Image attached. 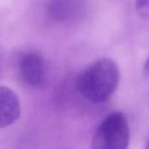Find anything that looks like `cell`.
<instances>
[{
	"instance_id": "cell-1",
	"label": "cell",
	"mask_w": 149,
	"mask_h": 149,
	"mask_svg": "<svg viewBox=\"0 0 149 149\" xmlns=\"http://www.w3.org/2000/svg\"><path fill=\"white\" fill-rule=\"evenodd\" d=\"M119 79L120 72L118 64L113 59L103 58L90 64L80 73L76 88L89 102L101 103L114 94L118 88Z\"/></svg>"
},
{
	"instance_id": "cell-2",
	"label": "cell",
	"mask_w": 149,
	"mask_h": 149,
	"mask_svg": "<svg viewBox=\"0 0 149 149\" xmlns=\"http://www.w3.org/2000/svg\"><path fill=\"white\" fill-rule=\"evenodd\" d=\"M130 126L123 113H111L98 126L92 140V149H127Z\"/></svg>"
},
{
	"instance_id": "cell-3",
	"label": "cell",
	"mask_w": 149,
	"mask_h": 149,
	"mask_svg": "<svg viewBox=\"0 0 149 149\" xmlns=\"http://www.w3.org/2000/svg\"><path fill=\"white\" fill-rule=\"evenodd\" d=\"M21 79L33 88H39L46 80V64L38 52H28L18 63Z\"/></svg>"
},
{
	"instance_id": "cell-4",
	"label": "cell",
	"mask_w": 149,
	"mask_h": 149,
	"mask_svg": "<svg viewBox=\"0 0 149 149\" xmlns=\"http://www.w3.org/2000/svg\"><path fill=\"white\" fill-rule=\"evenodd\" d=\"M21 114V103L13 89L0 85V128H7L17 122Z\"/></svg>"
},
{
	"instance_id": "cell-5",
	"label": "cell",
	"mask_w": 149,
	"mask_h": 149,
	"mask_svg": "<svg viewBox=\"0 0 149 149\" xmlns=\"http://www.w3.org/2000/svg\"><path fill=\"white\" fill-rule=\"evenodd\" d=\"M84 9V0H50L47 15L55 22H68L81 16Z\"/></svg>"
},
{
	"instance_id": "cell-6",
	"label": "cell",
	"mask_w": 149,
	"mask_h": 149,
	"mask_svg": "<svg viewBox=\"0 0 149 149\" xmlns=\"http://www.w3.org/2000/svg\"><path fill=\"white\" fill-rule=\"evenodd\" d=\"M136 10L141 17L149 18V0H136Z\"/></svg>"
},
{
	"instance_id": "cell-7",
	"label": "cell",
	"mask_w": 149,
	"mask_h": 149,
	"mask_svg": "<svg viewBox=\"0 0 149 149\" xmlns=\"http://www.w3.org/2000/svg\"><path fill=\"white\" fill-rule=\"evenodd\" d=\"M145 73L149 74V58L147 59V63H145Z\"/></svg>"
},
{
	"instance_id": "cell-8",
	"label": "cell",
	"mask_w": 149,
	"mask_h": 149,
	"mask_svg": "<svg viewBox=\"0 0 149 149\" xmlns=\"http://www.w3.org/2000/svg\"><path fill=\"white\" fill-rule=\"evenodd\" d=\"M145 149H149V139H148V143H147V147H145Z\"/></svg>"
}]
</instances>
